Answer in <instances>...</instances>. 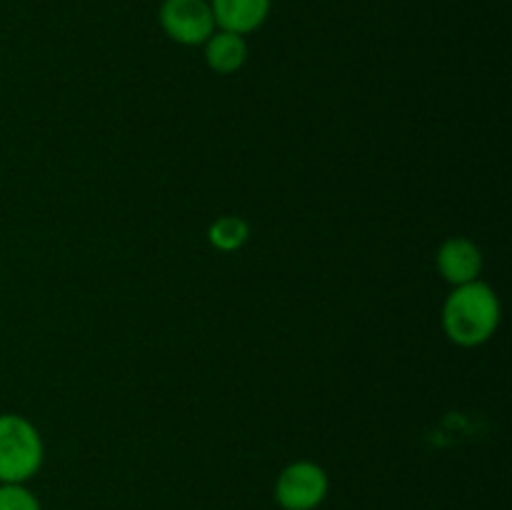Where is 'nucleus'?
I'll list each match as a JSON object with an SVG mask.
<instances>
[{
  "label": "nucleus",
  "mask_w": 512,
  "mask_h": 510,
  "mask_svg": "<svg viewBox=\"0 0 512 510\" xmlns=\"http://www.w3.org/2000/svg\"><path fill=\"white\" fill-rule=\"evenodd\" d=\"M500 298L488 283L473 280V283L455 285L453 293L443 303V330L450 343L460 348H478L488 343L500 325Z\"/></svg>",
  "instance_id": "1"
},
{
  "label": "nucleus",
  "mask_w": 512,
  "mask_h": 510,
  "mask_svg": "<svg viewBox=\"0 0 512 510\" xmlns=\"http://www.w3.org/2000/svg\"><path fill=\"white\" fill-rule=\"evenodd\" d=\"M43 438L28 418L0 415V483H28L43 465Z\"/></svg>",
  "instance_id": "2"
},
{
  "label": "nucleus",
  "mask_w": 512,
  "mask_h": 510,
  "mask_svg": "<svg viewBox=\"0 0 512 510\" xmlns=\"http://www.w3.org/2000/svg\"><path fill=\"white\" fill-rule=\"evenodd\" d=\"M328 473L313 460H295L275 480V500L283 510H315L328 498Z\"/></svg>",
  "instance_id": "3"
},
{
  "label": "nucleus",
  "mask_w": 512,
  "mask_h": 510,
  "mask_svg": "<svg viewBox=\"0 0 512 510\" xmlns=\"http://www.w3.org/2000/svg\"><path fill=\"white\" fill-rule=\"evenodd\" d=\"M163 33L178 45H203L215 33L213 8L208 0H163L158 10Z\"/></svg>",
  "instance_id": "4"
},
{
  "label": "nucleus",
  "mask_w": 512,
  "mask_h": 510,
  "mask_svg": "<svg viewBox=\"0 0 512 510\" xmlns=\"http://www.w3.org/2000/svg\"><path fill=\"white\" fill-rule=\"evenodd\" d=\"M435 265H438L440 278L455 288V285L473 283V280L480 278V273H483V253L470 238L453 235V238L443 240V245L438 248Z\"/></svg>",
  "instance_id": "5"
},
{
  "label": "nucleus",
  "mask_w": 512,
  "mask_h": 510,
  "mask_svg": "<svg viewBox=\"0 0 512 510\" xmlns=\"http://www.w3.org/2000/svg\"><path fill=\"white\" fill-rule=\"evenodd\" d=\"M220 30L248 35L268 20L273 0H208Z\"/></svg>",
  "instance_id": "6"
},
{
  "label": "nucleus",
  "mask_w": 512,
  "mask_h": 510,
  "mask_svg": "<svg viewBox=\"0 0 512 510\" xmlns=\"http://www.w3.org/2000/svg\"><path fill=\"white\" fill-rule=\"evenodd\" d=\"M205 48V63L210 70L220 75H233L248 60V43L245 35L230 33V30H215L208 40L203 43Z\"/></svg>",
  "instance_id": "7"
},
{
  "label": "nucleus",
  "mask_w": 512,
  "mask_h": 510,
  "mask_svg": "<svg viewBox=\"0 0 512 510\" xmlns=\"http://www.w3.org/2000/svg\"><path fill=\"white\" fill-rule=\"evenodd\" d=\"M250 238V225L240 215H220L210 223L208 240L220 253H235L243 248Z\"/></svg>",
  "instance_id": "8"
},
{
  "label": "nucleus",
  "mask_w": 512,
  "mask_h": 510,
  "mask_svg": "<svg viewBox=\"0 0 512 510\" xmlns=\"http://www.w3.org/2000/svg\"><path fill=\"white\" fill-rule=\"evenodd\" d=\"M0 510H43L25 483H0Z\"/></svg>",
  "instance_id": "9"
}]
</instances>
